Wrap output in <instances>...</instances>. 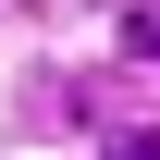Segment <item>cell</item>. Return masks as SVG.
<instances>
[{
	"instance_id": "cell-2",
	"label": "cell",
	"mask_w": 160,
	"mask_h": 160,
	"mask_svg": "<svg viewBox=\"0 0 160 160\" xmlns=\"http://www.w3.org/2000/svg\"><path fill=\"white\" fill-rule=\"evenodd\" d=\"M111 160H160V136H111Z\"/></svg>"
},
{
	"instance_id": "cell-1",
	"label": "cell",
	"mask_w": 160,
	"mask_h": 160,
	"mask_svg": "<svg viewBox=\"0 0 160 160\" xmlns=\"http://www.w3.org/2000/svg\"><path fill=\"white\" fill-rule=\"evenodd\" d=\"M123 37H136V49H160V0H136V25H123Z\"/></svg>"
}]
</instances>
